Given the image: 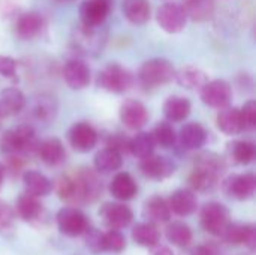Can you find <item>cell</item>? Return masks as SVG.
Instances as JSON below:
<instances>
[{
    "label": "cell",
    "mask_w": 256,
    "mask_h": 255,
    "mask_svg": "<svg viewBox=\"0 0 256 255\" xmlns=\"http://www.w3.org/2000/svg\"><path fill=\"white\" fill-rule=\"evenodd\" d=\"M102 191V185L96 174L81 170L74 174L63 176L57 183V194L62 200L76 206L94 201Z\"/></svg>",
    "instance_id": "6da1fadb"
},
{
    "label": "cell",
    "mask_w": 256,
    "mask_h": 255,
    "mask_svg": "<svg viewBox=\"0 0 256 255\" xmlns=\"http://www.w3.org/2000/svg\"><path fill=\"white\" fill-rule=\"evenodd\" d=\"M176 77V68L166 59H150L140 68L138 78L144 87H159L171 83Z\"/></svg>",
    "instance_id": "7a4b0ae2"
},
{
    "label": "cell",
    "mask_w": 256,
    "mask_h": 255,
    "mask_svg": "<svg viewBox=\"0 0 256 255\" xmlns=\"http://www.w3.org/2000/svg\"><path fill=\"white\" fill-rule=\"evenodd\" d=\"M38 144H39V141L36 140L33 128L26 123L6 131L0 140V147L6 153L36 150Z\"/></svg>",
    "instance_id": "3957f363"
},
{
    "label": "cell",
    "mask_w": 256,
    "mask_h": 255,
    "mask_svg": "<svg viewBox=\"0 0 256 255\" xmlns=\"http://www.w3.org/2000/svg\"><path fill=\"white\" fill-rule=\"evenodd\" d=\"M105 32L99 27L78 26L70 36V44L75 51L84 56H98L105 45Z\"/></svg>",
    "instance_id": "277c9868"
},
{
    "label": "cell",
    "mask_w": 256,
    "mask_h": 255,
    "mask_svg": "<svg viewBox=\"0 0 256 255\" xmlns=\"http://www.w3.org/2000/svg\"><path fill=\"white\" fill-rule=\"evenodd\" d=\"M220 168H222V164L216 156L214 158L212 155L200 156V159L190 174L189 182L196 191H207V189L213 188V185L216 183Z\"/></svg>",
    "instance_id": "5b68a950"
},
{
    "label": "cell",
    "mask_w": 256,
    "mask_h": 255,
    "mask_svg": "<svg viewBox=\"0 0 256 255\" xmlns=\"http://www.w3.org/2000/svg\"><path fill=\"white\" fill-rule=\"evenodd\" d=\"M132 83H134L132 74L118 63H111L105 66L98 77V84L102 89L112 93H123L129 90Z\"/></svg>",
    "instance_id": "8992f818"
},
{
    "label": "cell",
    "mask_w": 256,
    "mask_h": 255,
    "mask_svg": "<svg viewBox=\"0 0 256 255\" xmlns=\"http://www.w3.org/2000/svg\"><path fill=\"white\" fill-rule=\"evenodd\" d=\"M230 222V212L220 203H208L201 210V225L213 236H224Z\"/></svg>",
    "instance_id": "52a82bcc"
},
{
    "label": "cell",
    "mask_w": 256,
    "mask_h": 255,
    "mask_svg": "<svg viewBox=\"0 0 256 255\" xmlns=\"http://www.w3.org/2000/svg\"><path fill=\"white\" fill-rule=\"evenodd\" d=\"M57 227L63 234L69 237H76L88 231V221L80 209L63 207L57 213Z\"/></svg>",
    "instance_id": "ba28073f"
},
{
    "label": "cell",
    "mask_w": 256,
    "mask_h": 255,
    "mask_svg": "<svg viewBox=\"0 0 256 255\" xmlns=\"http://www.w3.org/2000/svg\"><path fill=\"white\" fill-rule=\"evenodd\" d=\"M201 99L206 105L222 110L225 107H230V102L232 99V89L224 80H213L201 89Z\"/></svg>",
    "instance_id": "9c48e42d"
},
{
    "label": "cell",
    "mask_w": 256,
    "mask_h": 255,
    "mask_svg": "<svg viewBox=\"0 0 256 255\" xmlns=\"http://www.w3.org/2000/svg\"><path fill=\"white\" fill-rule=\"evenodd\" d=\"M158 24L166 32V33H180L186 26V15L180 5L168 2L164 3L158 12H156Z\"/></svg>",
    "instance_id": "30bf717a"
},
{
    "label": "cell",
    "mask_w": 256,
    "mask_h": 255,
    "mask_svg": "<svg viewBox=\"0 0 256 255\" xmlns=\"http://www.w3.org/2000/svg\"><path fill=\"white\" fill-rule=\"evenodd\" d=\"M111 9L110 0H84L80 6V20L82 26L100 27Z\"/></svg>",
    "instance_id": "8fae6325"
},
{
    "label": "cell",
    "mask_w": 256,
    "mask_h": 255,
    "mask_svg": "<svg viewBox=\"0 0 256 255\" xmlns=\"http://www.w3.org/2000/svg\"><path fill=\"white\" fill-rule=\"evenodd\" d=\"M68 138L74 150L80 153H86V152H90L96 146L98 132L88 123L80 122V123L72 125V128L68 132Z\"/></svg>",
    "instance_id": "7c38bea8"
},
{
    "label": "cell",
    "mask_w": 256,
    "mask_h": 255,
    "mask_svg": "<svg viewBox=\"0 0 256 255\" xmlns=\"http://www.w3.org/2000/svg\"><path fill=\"white\" fill-rule=\"evenodd\" d=\"M99 215L102 216L104 222L111 228V230H122L128 227L134 218L132 210L120 203H106L102 206Z\"/></svg>",
    "instance_id": "4fadbf2b"
},
{
    "label": "cell",
    "mask_w": 256,
    "mask_h": 255,
    "mask_svg": "<svg viewBox=\"0 0 256 255\" xmlns=\"http://www.w3.org/2000/svg\"><path fill=\"white\" fill-rule=\"evenodd\" d=\"M225 192L236 198V200H248L254 197L256 189L255 176L250 173L246 174H234L226 179L225 185Z\"/></svg>",
    "instance_id": "5bb4252c"
},
{
    "label": "cell",
    "mask_w": 256,
    "mask_h": 255,
    "mask_svg": "<svg viewBox=\"0 0 256 255\" xmlns=\"http://www.w3.org/2000/svg\"><path fill=\"white\" fill-rule=\"evenodd\" d=\"M63 78L74 90L86 89L90 83V68L80 59H70L63 68Z\"/></svg>",
    "instance_id": "9a60e30c"
},
{
    "label": "cell",
    "mask_w": 256,
    "mask_h": 255,
    "mask_svg": "<svg viewBox=\"0 0 256 255\" xmlns=\"http://www.w3.org/2000/svg\"><path fill=\"white\" fill-rule=\"evenodd\" d=\"M140 168L146 177L154 179V180H162L176 171V164L171 159H168L166 156L150 155V156L141 159Z\"/></svg>",
    "instance_id": "2e32d148"
},
{
    "label": "cell",
    "mask_w": 256,
    "mask_h": 255,
    "mask_svg": "<svg viewBox=\"0 0 256 255\" xmlns=\"http://www.w3.org/2000/svg\"><path fill=\"white\" fill-rule=\"evenodd\" d=\"M120 119L129 129H140L146 125L148 113L141 101L126 99L120 107Z\"/></svg>",
    "instance_id": "e0dca14e"
},
{
    "label": "cell",
    "mask_w": 256,
    "mask_h": 255,
    "mask_svg": "<svg viewBox=\"0 0 256 255\" xmlns=\"http://www.w3.org/2000/svg\"><path fill=\"white\" fill-rule=\"evenodd\" d=\"M44 30V18L39 12L30 11L24 12L18 17L15 24V32L20 39L22 41H32L38 38Z\"/></svg>",
    "instance_id": "ac0fdd59"
},
{
    "label": "cell",
    "mask_w": 256,
    "mask_h": 255,
    "mask_svg": "<svg viewBox=\"0 0 256 255\" xmlns=\"http://www.w3.org/2000/svg\"><path fill=\"white\" fill-rule=\"evenodd\" d=\"M224 237L228 243L244 245L250 249H254L256 245V231L252 224L230 222V225L224 233Z\"/></svg>",
    "instance_id": "d6986e66"
},
{
    "label": "cell",
    "mask_w": 256,
    "mask_h": 255,
    "mask_svg": "<svg viewBox=\"0 0 256 255\" xmlns=\"http://www.w3.org/2000/svg\"><path fill=\"white\" fill-rule=\"evenodd\" d=\"M26 107V96L16 87H8L0 92V119L15 116Z\"/></svg>",
    "instance_id": "ffe728a7"
},
{
    "label": "cell",
    "mask_w": 256,
    "mask_h": 255,
    "mask_svg": "<svg viewBox=\"0 0 256 255\" xmlns=\"http://www.w3.org/2000/svg\"><path fill=\"white\" fill-rule=\"evenodd\" d=\"M168 206H170V210L174 212L176 215L188 216V215H192L196 210L198 200H196V195L192 191H189V189H177L170 197Z\"/></svg>",
    "instance_id": "44dd1931"
},
{
    "label": "cell",
    "mask_w": 256,
    "mask_h": 255,
    "mask_svg": "<svg viewBox=\"0 0 256 255\" xmlns=\"http://www.w3.org/2000/svg\"><path fill=\"white\" fill-rule=\"evenodd\" d=\"M216 120H218V128L226 135H237L244 129L240 108H236V107L222 108Z\"/></svg>",
    "instance_id": "7402d4cb"
},
{
    "label": "cell",
    "mask_w": 256,
    "mask_h": 255,
    "mask_svg": "<svg viewBox=\"0 0 256 255\" xmlns=\"http://www.w3.org/2000/svg\"><path fill=\"white\" fill-rule=\"evenodd\" d=\"M110 192L114 198L128 201L136 195L138 186L129 173H117L110 183Z\"/></svg>",
    "instance_id": "603a6c76"
},
{
    "label": "cell",
    "mask_w": 256,
    "mask_h": 255,
    "mask_svg": "<svg viewBox=\"0 0 256 255\" xmlns=\"http://www.w3.org/2000/svg\"><path fill=\"white\" fill-rule=\"evenodd\" d=\"M22 182L26 186L27 194L33 197H46L52 191V183L51 180L42 174L40 171L36 170H28L22 174Z\"/></svg>",
    "instance_id": "cb8c5ba5"
},
{
    "label": "cell",
    "mask_w": 256,
    "mask_h": 255,
    "mask_svg": "<svg viewBox=\"0 0 256 255\" xmlns=\"http://www.w3.org/2000/svg\"><path fill=\"white\" fill-rule=\"evenodd\" d=\"M39 158L46 165H57L64 161L66 150L63 147V143L58 138H46L38 144L36 149Z\"/></svg>",
    "instance_id": "d4e9b609"
},
{
    "label": "cell",
    "mask_w": 256,
    "mask_h": 255,
    "mask_svg": "<svg viewBox=\"0 0 256 255\" xmlns=\"http://www.w3.org/2000/svg\"><path fill=\"white\" fill-rule=\"evenodd\" d=\"M122 9L128 21L135 26L146 24L152 17V8L148 0H123Z\"/></svg>",
    "instance_id": "484cf974"
},
{
    "label": "cell",
    "mask_w": 256,
    "mask_h": 255,
    "mask_svg": "<svg viewBox=\"0 0 256 255\" xmlns=\"http://www.w3.org/2000/svg\"><path fill=\"white\" fill-rule=\"evenodd\" d=\"M174 80L184 89L189 90H196V89H202L207 83L208 78L206 75V72L196 66H184L180 71H176V77Z\"/></svg>",
    "instance_id": "4316f807"
},
{
    "label": "cell",
    "mask_w": 256,
    "mask_h": 255,
    "mask_svg": "<svg viewBox=\"0 0 256 255\" xmlns=\"http://www.w3.org/2000/svg\"><path fill=\"white\" fill-rule=\"evenodd\" d=\"M16 213L21 219H24L27 222H34V221L40 219V216L44 213V207L38 197H33L26 192V194L20 195L16 200Z\"/></svg>",
    "instance_id": "83f0119b"
},
{
    "label": "cell",
    "mask_w": 256,
    "mask_h": 255,
    "mask_svg": "<svg viewBox=\"0 0 256 255\" xmlns=\"http://www.w3.org/2000/svg\"><path fill=\"white\" fill-rule=\"evenodd\" d=\"M144 216L148 219L152 224H160V222H168L171 218V210L168 206V201L159 195H154L148 198L144 204Z\"/></svg>",
    "instance_id": "f1b7e54d"
},
{
    "label": "cell",
    "mask_w": 256,
    "mask_h": 255,
    "mask_svg": "<svg viewBox=\"0 0 256 255\" xmlns=\"http://www.w3.org/2000/svg\"><path fill=\"white\" fill-rule=\"evenodd\" d=\"M178 140L184 149L196 150L204 146L207 140V132L200 123H188L180 129Z\"/></svg>",
    "instance_id": "f546056e"
},
{
    "label": "cell",
    "mask_w": 256,
    "mask_h": 255,
    "mask_svg": "<svg viewBox=\"0 0 256 255\" xmlns=\"http://www.w3.org/2000/svg\"><path fill=\"white\" fill-rule=\"evenodd\" d=\"M180 6L186 18L194 21H206L214 12V0H183Z\"/></svg>",
    "instance_id": "4dcf8cb0"
},
{
    "label": "cell",
    "mask_w": 256,
    "mask_h": 255,
    "mask_svg": "<svg viewBox=\"0 0 256 255\" xmlns=\"http://www.w3.org/2000/svg\"><path fill=\"white\" fill-rule=\"evenodd\" d=\"M164 114L170 122H182L190 114V102L182 96H170L164 102Z\"/></svg>",
    "instance_id": "1f68e13d"
},
{
    "label": "cell",
    "mask_w": 256,
    "mask_h": 255,
    "mask_svg": "<svg viewBox=\"0 0 256 255\" xmlns=\"http://www.w3.org/2000/svg\"><path fill=\"white\" fill-rule=\"evenodd\" d=\"M132 237L134 240L146 248H152L159 245L160 240V233L158 227L152 222H141L132 230Z\"/></svg>",
    "instance_id": "d6a6232c"
},
{
    "label": "cell",
    "mask_w": 256,
    "mask_h": 255,
    "mask_svg": "<svg viewBox=\"0 0 256 255\" xmlns=\"http://www.w3.org/2000/svg\"><path fill=\"white\" fill-rule=\"evenodd\" d=\"M123 164V158L120 153L111 150V149H102L100 152L96 153L94 156V168L99 173H112L118 170Z\"/></svg>",
    "instance_id": "836d02e7"
},
{
    "label": "cell",
    "mask_w": 256,
    "mask_h": 255,
    "mask_svg": "<svg viewBox=\"0 0 256 255\" xmlns=\"http://www.w3.org/2000/svg\"><path fill=\"white\" fill-rule=\"evenodd\" d=\"M56 113H57V101H56L54 96L46 95V93H42V95H39L34 99L33 114L36 116L38 120L48 122V120L54 119Z\"/></svg>",
    "instance_id": "e575fe53"
},
{
    "label": "cell",
    "mask_w": 256,
    "mask_h": 255,
    "mask_svg": "<svg viewBox=\"0 0 256 255\" xmlns=\"http://www.w3.org/2000/svg\"><path fill=\"white\" fill-rule=\"evenodd\" d=\"M192 230L188 224L182 221H174L166 227V239L176 246H188L192 242Z\"/></svg>",
    "instance_id": "d590c367"
},
{
    "label": "cell",
    "mask_w": 256,
    "mask_h": 255,
    "mask_svg": "<svg viewBox=\"0 0 256 255\" xmlns=\"http://www.w3.org/2000/svg\"><path fill=\"white\" fill-rule=\"evenodd\" d=\"M153 149H154V141H153L152 134H148V132H140L134 138H130L129 153H132L134 156H136L140 159H144V158L153 155Z\"/></svg>",
    "instance_id": "8d00e7d4"
},
{
    "label": "cell",
    "mask_w": 256,
    "mask_h": 255,
    "mask_svg": "<svg viewBox=\"0 0 256 255\" xmlns=\"http://www.w3.org/2000/svg\"><path fill=\"white\" fill-rule=\"evenodd\" d=\"M230 152H231L232 159L237 164H242V165L250 164L255 159L256 155L254 143L244 141V140H240V141H236V143L230 144Z\"/></svg>",
    "instance_id": "74e56055"
},
{
    "label": "cell",
    "mask_w": 256,
    "mask_h": 255,
    "mask_svg": "<svg viewBox=\"0 0 256 255\" xmlns=\"http://www.w3.org/2000/svg\"><path fill=\"white\" fill-rule=\"evenodd\" d=\"M152 137H153L154 144H159L164 149L172 147L177 140L176 131L168 122H160L159 125H156V128L152 132Z\"/></svg>",
    "instance_id": "f35d334b"
},
{
    "label": "cell",
    "mask_w": 256,
    "mask_h": 255,
    "mask_svg": "<svg viewBox=\"0 0 256 255\" xmlns=\"http://www.w3.org/2000/svg\"><path fill=\"white\" fill-rule=\"evenodd\" d=\"M126 248V239L118 230H110L102 233V251L122 252Z\"/></svg>",
    "instance_id": "ab89813d"
},
{
    "label": "cell",
    "mask_w": 256,
    "mask_h": 255,
    "mask_svg": "<svg viewBox=\"0 0 256 255\" xmlns=\"http://www.w3.org/2000/svg\"><path fill=\"white\" fill-rule=\"evenodd\" d=\"M244 129H254L256 126V102L255 101H248L243 108L240 110Z\"/></svg>",
    "instance_id": "60d3db41"
},
{
    "label": "cell",
    "mask_w": 256,
    "mask_h": 255,
    "mask_svg": "<svg viewBox=\"0 0 256 255\" xmlns=\"http://www.w3.org/2000/svg\"><path fill=\"white\" fill-rule=\"evenodd\" d=\"M129 143H130V138L122 135V134H116V135H111L106 146L108 149L123 155V153H129Z\"/></svg>",
    "instance_id": "b9f144b4"
},
{
    "label": "cell",
    "mask_w": 256,
    "mask_h": 255,
    "mask_svg": "<svg viewBox=\"0 0 256 255\" xmlns=\"http://www.w3.org/2000/svg\"><path fill=\"white\" fill-rule=\"evenodd\" d=\"M14 210L10 209V206L8 203H4L3 200H0V230L9 228L14 222Z\"/></svg>",
    "instance_id": "7bdbcfd3"
},
{
    "label": "cell",
    "mask_w": 256,
    "mask_h": 255,
    "mask_svg": "<svg viewBox=\"0 0 256 255\" xmlns=\"http://www.w3.org/2000/svg\"><path fill=\"white\" fill-rule=\"evenodd\" d=\"M16 72V62L9 56H0V75L12 78Z\"/></svg>",
    "instance_id": "ee69618b"
},
{
    "label": "cell",
    "mask_w": 256,
    "mask_h": 255,
    "mask_svg": "<svg viewBox=\"0 0 256 255\" xmlns=\"http://www.w3.org/2000/svg\"><path fill=\"white\" fill-rule=\"evenodd\" d=\"M87 246L93 252H102V233L98 230H93L87 234Z\"/></svg>",
    "instance_id": "f6af8a7d"
},
{
    "label": "cell",
    "mask_w": 256,
    "mask_h": 255,
    "mask_svg": "<svg viewBox=\"0 0 256 255\" xmlns=\"http://www.w3.org/2000/svg\"><path fill=\"white\" fill-rule=\"evenodd\" d=\"M150 255H174L172 251L166 246H162V245H156V246H152L150 248Z\"/></svg>",
    "instance_id": "bcb514c9"
},
{
    "label": "cell",
    "mask_w": 256,
    "mask_h": 255,
    "mask_svg": "<svg viewBox=\"0 0 256 255\" xmlns=\"http://www.w3.org/2000/svg\"><path fill=\"white\" fill-rule=\"evenodd\" d=\"M192 255H213V252H212L208 248H206V246H200V248H196V249L194 251V254Z\"/></svg>",
    "instance_id": "7dc6e473"
},
{
    "label": "cell",
    "mask_w": 256,
    "mask_h": 255,
    "mask_svg": "<svg viewBox=\"0 0 256 255\" xmlns=\"http://www.w3.org/2000/svg\"><path fill=\"white\" fill-rule=\"evenodd\" d=\"M4 171H6L4 165L0 164V185H2V182H3V179H4Z\"/></svg>",
    "instance_id": "c3c4849f"
},
{
    "label": "cell",
    "mask_w": 256,
    "mask_h": 255,
    "mask_svg": "<svg viewBox=\"0 0 256 255\" xmlns=\"http://www.w3.org/2000/svg\"><path fill=\"white\" fill-rule=\"evenodd\" d=\"M58 3H69V2H72V0H57Z\"/></svg>",
    "instance_id": "681fc988"
}]
</instances>
